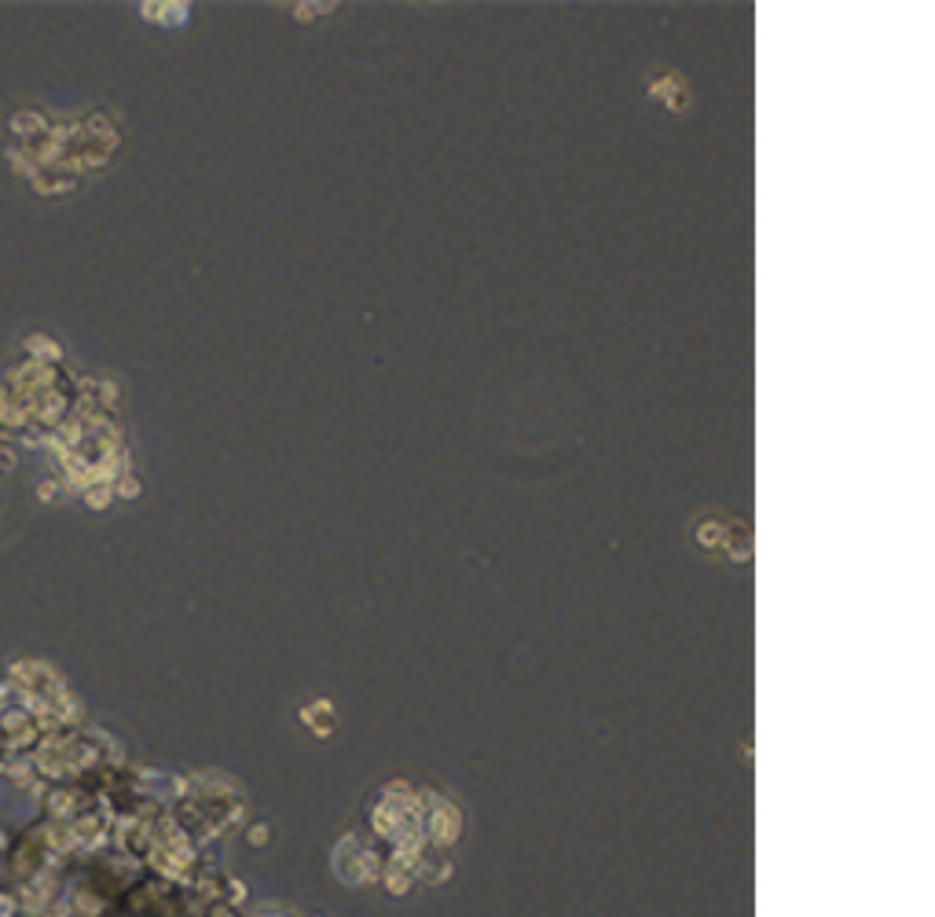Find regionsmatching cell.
I'll use <instances>...</instances> for the list:
<instances>
[{
    "mask_svg": "<svg viewBox=\"0 0 935 917\" xmlns=\"http://www.w3.org/2000/svg\"><path fill=\"white\" fill-rule=\"evenodd\" d=\"M0 466H4V470H11V466H15V459H11V455L4 452V455H0Z\"/></svg>",
    "mask_w": 935,
    "mask_h": 917,
    "instance_id": "cell-5",
    "label": "cell"
},
{
    "mask_svg": "<svg viewBox=\"0 0 935 917\" xmlns=\"http://www.w3.org/2000/svg\"><path fill=\"white\" fill-rule=\"evenodd\" d=\"M0 917H19V903L11 888H0Z\"/></svg>",
    "mask_w": 935,
    "mask_h": 917,
    "instance_id": "cell-3",
    "label": "cell"
},
{
    "mask_svg": "<svg viewBox=\"0 0 935 917\" xmlns=\"http://www.w3.org/2000/svg\"><path fill=\"white\" fill-rule=\"evenodd\" d=\"M110 499H114V488H107V485H96V488H88L85 492V503L92 510H107Z\"/></svg>",
    "mask_w": 935,
    "mask_h": 917,
    "instance_id": "cell-2",
    "label": "cell"
},
{
    "mask_svg": "<svg viewBox=\"0 0 935 917\" xmlns=\"http://www.w3.org/2000/svg\"><path fill=\"white\" fill-rule=\"evenodd\" d=\"M422 833H426L433 844H451L459 837V811L451 804H429V811L422 815Z\"/></svg>",
    "mask_w": 935,
    "mask_h": 917,
    "instance_id": "cell-1",
    "label": "cell"
},
{
    "mask_svg": "<svg viewBox=\"0 0 935 917\" xmlns=\"http://www.w3.org/2000/svg\"><path fill=\"white\" fill-rule=\"evenodd\" d=\"M264 840H268V826H250V844H253V848H261Z\"/></svg>",
    "mask_w": 935,
    "mask_h": 917,
    "instance_id": "cell-4",
    "label": "cell"
}]
</instances>
